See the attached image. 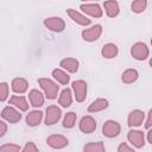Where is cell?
I'll return each instance as SVG.
<instances>
[{
  "instance_id": "12",
  "label": "cell",
  "mask_w": 152,
  "mask_h": 152,
  "mask_svg": "<svg viewBox=\"0 0 152 152\" xmlns=\"http://www.w3.org/2000/svg\"><path fill=\"white\" fill-rule=\"evenodd\" d=\"M80 129L86 134H90L96 129V121L90 115H84L80 120Z\"/></svg>"
},
{
  "instance_id": "22",
  "label": "cell",
  "mask_w": 152,
  "mask_h": 152,
  "mask_svg": "<svg viewBox=\"0 0 152 152\" xmlns=\"http://www.w3.org/2000/svg\"><path fill=\"white\" fill-rule=\"evenodd\" d=\"M118 53H119V49L114 43H107L106 45H103V48L101 50V55L108 59L116 57Z\"/></svg>"
},
{
  "instance_id": "26",
  "label": "cell",
  "mask_w": 152,
  "mask_h": 152,
  "mask_svg": "<svg viewBox=\"0 0 152 152\" xmlns=\"http://www.w3.org/2000/svg\"><path fill=\"white\" fill-rule=\"evenodd\" d=\"M84 152H104L106 147L103 145L102 141H97V142H88L87 145H84L83 147Z\"/></svg>"
},
{
  "instance_id": "3",
  "label": "cell",
  "mask_w": 152,
  "mask_h": 152,
  "mask_svg": "<svg viewBox=\"0 0 152 152\" xmlns=\"http://www.w3.org/2000/svg\"><path fill=\"white\" fill-rule=\"evenodd\" d=\"M120 132H121V126L118 121L107 120L102 125V134L107 138H115L120 134Z\"/></svg>"
},
{
  "instance_id": "13",
  "label": "cell",
  "mask_w": 152,
  "mask_h": 152,
  "mask_svg": "<svg viewBox=\"0 0 152 152\" xmlns=\"http://www.w3.org/2000/svg\"><path fill=\"white\" fill-rule=\"evenodd\" d=\"M66 13L70 17V19H72V21H75L76 24H78L81 26H88L91 23L89 18H87L84 14H82L81 12H78V11H76L74 8H68Z\"/></svg>"
},
{
  "instance_id": "6",
  "label": "cell",
  "mask_w": 152,
  "mask_h": 152,
  "mask_svg": "<svg viewBox=\"0 0 152 152\" xmlns=\"http://www.w3.org/2000/svg\"><path fill=\"white\" fill-rule=\"evenodd\" d=\"M44 26L53 32H62L65 28V23L59 17H50L44 19Z\"/></svg>"
},
{
  "instance_id": "36",
  "label": "cell",
  "mask_w": 152,
  "mask_h": 152,
  "mask_svg": "<svg viewBox=\"0 0 152 152\" xmlns=\"http://www.w3.org/2000/svg\"><path fill=\"white\" fill-rule=\"evenodd\" d=\"M150 65H151V68H152V57H151V59H150Z\"/></svg>"
},
{
  "instance_id": "27",
  "label": "cell",
  "mask_w": 152,
  "mask_h": 152,
  "mask_svg": "<svg viewBox=\"0 0 152 152\" xmlns=\"http://www.w3.org/2000/svg\"><path fill=\"white\" fill-rule=\"evenodd\" d=\"M77 115L75 112H68L63 119V127L64 128H72L76 124Z\"/></svg>"
},
{
  "instance_id": "15",
  "label": "cell",
  "mask_w": 152,
  "mask_h": 152,
  "mask_svg": "<svg viewBox=\"0 0 152 152\" xmlns=\"http://www.w3.org/2000/svg\"><path fill=\"white\" fill-rule=\"evenodd\" d=\"M59 65H61L64 70H66L68 72L75 74V72H77V70H78V65H80V63H78V61H77L76 58L68 57V58H63V59L61 61Z\"/></svg>"
},
{
  "instance_id": "31",
  "label": "cell",
  "mask_w": 152,
  "mask_h": 152,
  "mask_svg": "<svg viewBox=\"0 0 152 152\" xmlns=\"http://www.w3.org/2000/svg\"><path fill=\"white\" fill-rule=\"evenodd\" d=\"M23 151H24V152H37V151H38V147L36 146L34 142L28 141V142H26V145L23 147Z\"/></svg>"
},
{
  "instance_id": "18",
  "label": "cell",
  "mask_w": 152,
  "mask_h": 152,
  "mask_svg": "<svg viewBox=\"0 0 152 152\" xmlns=\"http://www.w3.org/2000/svg\"><path fill=\"white\" fill-rule=\"evenodd\" d=\"M103 7H104V11H106V14L109 18L116 17L120 12V7H119V4H118L116 0H106L104 4H103Z\"/></svg>"
},
{
  "instance_id": "8",
  "label": "cell",
  "mask_w": 152,
  "mask_h": 152,
  "mask_svg": "<svg viewBox=\"0 0 152 152\" xmlns=\"http://www.w3.org/2000/svg\"><path fill=\"white\" fill-rule=\"evenodd\" d=\"M46 142L50 147L56 148V150H61V148H64L65 146H68L69 140L62 134H51L48 137Z\"/></svg>"
},
{
  "instance_id": "21",
  "label": "cell",
  "mask_w": 152,
  "mask_h": 152,
  "mask_svg": "<svg viewBox=\"0 0 152 152\" xmlns=\"http://www.w3.org/2000/svg\"><path fill=\"white\" fill-rule=\"evenodd\" d=\"M43 120V113L40 110H32L26 115V124L30 127L38 126Z\"/></svg>"
},
{
  "instance_id": "29",
  "label": "cell",
  "mask_w": 152,
  "mask_h": 152,
  "mask_svg": "<svg viewBox=\"0 0 152 152\" xmlns=\"http://www.w3.org/2000/svg\"><path fill=\"white\" fill-rule=\"evenodd\" d=\"M8 94H10V88H8V84L6 82H1L0 83V101L4 102L7 100L8 97Z\"/></svg>"
},
{
  "instance_id": "33",
  "label": "cell",
  "mask_w": 152,
  "mask_h": 152,
  "mask_svg": "<svg viewBox=\"0 0 152 152\" xmlns=\"http://www.w3.org/2000/svg\"><path fill=\"white\" fill-rule=\"evenodd\" d=\"M152 127V108L148 110V114H147V119H146V122H145V128H151Z\"/></svg>"
},
{
  "instance_id": "5",
  "label": "cell",
  "mask_w": 152,
  "mask_h": 152,
  "mask_svg": "<svg viewBox=\"0 0 152 152\" xmlns=\"http://www.w3.org/2000/svg\"><path fill=\"white\" fill-rule=\"evenodd\" d=\"M61 116H62V112L57 106H55V104L49 106L45 110V125H48V126L55 125L56 122L59 121Z\"/></svg>"
},
{
  "instance_id": "35",
  "label": "cell",
  "mask_w": 152,
  "mask_h": 152,
  "mask_svg": "<svg viewBox=\"0 0 152 152\" xmlns=\"http://www.w3.org/2000/svg\"><path fill=\"white\" fill-rule=\"evenodd\" d=\"M147 141L152 145V127L148 128V132H147Z\"/></svg>"
},
{
  "instance_id": "19",
  "label": "cell",
  "mask_w": 152,
  "mask_h": 152,
  "mask_svg": "<svg viewBox=\"0 0 152 152\" xmlns=\"http://www.w3.org/2000/svg\"><path fill=\"white\" fill-rule=\"evenodd\" d=\"M109 102L107 99H103V97H100V99H96L95 101H93L89 107H88V112L89 113H97V112H101L103 109H106L108 107Z\"/></svg>"
},
{
  "instance_id": "38",
  "label": "cell",
  "mask_w": 152,
  "mask_h": 152,
  "mask_svg": "<svg viewBox=\"0 0 152 152\" xmlns=\"http://www.w3.org/2000/svg\"><path fill=\"white\" fill-rule=\"evenodd\" d=\"M151 45H152V38H151Z\"/></svg>"
},
{
  "instance_id": "9",
  "label": "cell",
  "mask_w": 152,
  "mask_h": 152,
  "mask_svg": "<svg viewBox=\"0 0 152 152\" xmlns=\"http://www.w3.org/2000/svg\"><path fill=\"white\" fill-rule=\"evenodd\" d=\"M127 139L132 144V146H134L135 148H141L145 145L144 133L141 131H139V129H132V131H129L128 134H127Z\"/></svg>"
},
{
  "instance_id": "1",
  "label": "cell",
  "mask_w": 152,
  "mask_h": 152,
  "mask_svg": "<svg viewBox=\"0 0 152 152\" xmlns=\"http://www.w3.org/2000/svg\"><path fill=\"white\" fill-rule=\"evenodd\" d=\"M38 83L40 86V88L43 89L45 96L49 99V100H53L57 97L58 95V90H59V87L57 86L56 82H53L52 80L50 78H45V77H42L38 80Z\"/></svg>"
},
{
  "instance_id": "14",
  "label": "cell",
  "mask_w": 152,
  "mask_h": 152,
  "mask_svg": "<svg viewBox=\"0 0 152 152\" xmlns=\"http://www.w3.org/2000/svg\"><path fill=\"white\" fill-rule=\"evenodd\" d=\"M83 13L93 17V18H101L102 17V10L100 5L97 4H83L80 7Z\"/></svg>"
},
{
  "instance_id": "24",
  "label": "cell",
  "mask_w": 152,
  "mask_h": 152,
  "mask_svg": "<svg viewBox=\"0 0 152 152\" xmlns=\"http://www.w3.org/2000/svg\"><path fill=\"white\" fill-rule=\"evenodd\" d=\"M138 77H139V74L135 69H127L122 72L121 80L125 84H132L138 80Z\"/></svg>"
},
{
  "instance_id": "23",
  "label": "cell",
  "mask_w": 152,
  "mask_h": 152,
  "mask_svg": "<svg viewBox=\"0 0 152 152\" xmlns=\"http://www.w3.org/2000/svg\"><path fill=\"white\" fill-rule=\"evenodd\" d=\"M58 103L64 108L71 106V103H72V94H71V90L69 88H65V89L62 90V93L59 95V99H58Z\"/></svg>"
},
{
  "instance_id": "7",
  "label": "cell",
  "mask_w": 152,
  "mask_h": 152,
  "mask_svg": "<svg viewBox=\"0 0 152 152\" xmlns=\"http://www.w3.org/2000/svg\"><path fill=\"white\" fill-rule=\"evenodd\" d=\"M81 34L86 42H95L102 34V26L97 24V25H94L89 28H84Z\"/></svg>"
},
{
  "instance_id": "37",
  "label": "cell",
  "mask_w": 152,
  "mask_h": 152,
  "mask_svg": "<svg viewBox=\"0 0 152 152\" xmlns=\"http://www.w3.org/2000/svg\"><path fill=\"white\" fill-rule=\"evenodd\" d=\"M82 1H94V0H82ZM96 1V0H95Z\"/></svg>"
},
{
  "instance_id": "20",
  "label": "cell",
  "mask_w": 152,
  "mask_h": 152,
  "mask_svg": "<svg viewBox=\"0 0 152 152\" xmlns=\"http://www.w3.org/2000/svg\"><path fill=\"white\" fill-rule=\"evenodd\" d=\"M10 104L14 106L15 108H18L21 112H26L28 109V103H27L26 99L21 95H13L10 99Z\"/></svg>"
},
{
  "instance_id": "4",
  "label": "cell",
  "mask_w": 152,
  "mask_h": 152,
  "mask_svg": "<svg viewBox=\"0 0 152 152\" xmlns=\"http://www.w3.org/2000/svg\"><path fill=\"white\" fill-rule=\"evenodd\" d=\"M72 90L77 102H83L87 96V82L83 80H76L72 82Z\"/></svg>"
},
{
  "instance_id": "2",
  "label": "cell",
  "mask_w": 152,
  "mask_h": 152,
  "mask_svg": "<svg viewBox=\"0 0 152 152\" xmlns=\"http://www.w3.org/2000/svg\"><path fill=\"white\" fill-rule=\"evenodd\" d=\"M131 55L137 61H145L150 55V50H148V48H147V45L145 43L138 42V43L132 45Z\"/></svg>"
},
{
  "instance_id": "25",
  "label": "cell",
  "mask_w": 152,
  "mask_h": 152,
  "mask_svg": "<svg viewBox=\"0 0 152 152\" xmlns=\"http://www.w3.org/2000/svg\"><path fill=\"white\" fill-rule=\"evenodd\" d=\"M52 76L61 84L65 86V84H68L70 82V76L64 71V69H53L52 70Z\"/></svg>"
},
{
  "instance_id": "28",
  "label": "cell",
  "mask_w": 152,
  "mask_h": 152,
  "mask_svg": "<svg viewBox=\"0 0 152 152\" xmlns=\"http://www.w3.org/2000/svg\"><path fill=\"white\" fill-rule=\"evenodd\" d=\"M147 7V0H134L131 5V8L134 13L139 14V13H142Z\"/></svg>"
},
{
  "instance_id": "32",
  "label": "cell",
  "mask_w": 152,
  "mask_h": 152,
  "mask_svg": "<svg viewBox=\"0 0 152 152\" xmlns=\"http://www.w3.org/2000/svg\"><path fill=\"white\" fill-rule=\"evenodd\" d=\"M132 151H133V147L128 146L126 142H121L118 146V152H132Z\"/></svg>"
},
{
  "instance_id": "30",
  "label": "cell",
  "mask_w": 152,
  "mask_h": 152,
  "mask_svg": "<svg viewBox=\"0 0 152 152\" xmlns=\"http://www.w3.org/2000/svg\"><path fill=\"white\" fill-rule=\"evenodd\" d=\"M20 151V146L15 144H5L0 146V152H18Z\"/></svg>"
},
{
  "instance_id": "34",
  "label": "cell",
  "mask_w": 152,
  "mask_h": 152,
  "mask_svg": "<svg viewBox=\"0 0 152 152\" xmlns=\"http://www.w3.org/2000/svg\"><path fill=\"white\" fill-rule=\"evenodd\" d=\"M7 132V125L5 121H0V138H2Z\"/></svg>"
},
{
  "instance_id": "17",
  "label": "cell",
  "mask_w": 152,
  "mask_h": 152,
  "mask_svg": "<svg viewBox=\"0 0 152 152\" xmlns=\"http://www.w3.org/2000/svg\"><path fill=\"white\" fill-rule=\"evenodd\" d=\"M28 88V82L23 77H15L12 80V90L15 94H24Z\"/></svg>"
},
{
  "instance_id": "11",
  "label": "cell",
  "mask_w": 152,
  "mask_h": 152,
  "mask_svg": "<svg viewBox=\"0 0 152 152\" xmlns=\"http://www.w3.org/2000/svg\"><path fill=\"white\" fill-rule=\"evenodd\" d=\"M145 120V113L140 109H134L128 114L127 124L129 127H139Z\"/></svg>"
},
{
  "instance_id": "10",
  "label": "cell",
  "mask_w": 152,
  "mask_h": 152,
  "mask_svg": "<svg viewBox=\"0 0 152 152\" xmlns=\"http://www.w3.org/2000/svg\"><path fill=\"white\" fill-rule=\"evenodd\" d=\"M1 118L6 121H8L10 124H17L20 121L21 119V114L13 107L7 106L1 110Z\"/></svg>"
},
{
  "instance_id": "16",
  "label": "cell",
  "mask_w": 152,
  "mask_h": 152,
  "mask_svg": "<svg viewBox=\"0 0 152 152\" xmlns=\"http://www.w3.org/2000/svg\"><path fill=\"white\" fill-rule=\"evenodd\" d=\"M28 100H30V103L31 106H33L34 108H38V107H42L44 104V95L38 90V89H32L30 90L28 93Z\"/></svg>"
}]
</instances>
